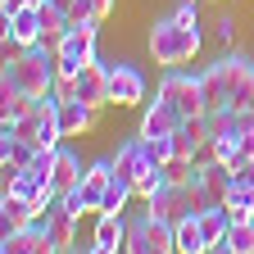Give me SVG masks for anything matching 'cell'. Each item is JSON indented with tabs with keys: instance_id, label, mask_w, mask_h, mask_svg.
Instances as JSON below:
<instances>
[{
	"instance_id": "52a82bcc",
	"label": "cell",
	"mask_w": 254,
	"mask_h": 254,
	"mask_svg": "<svg viewBox=\"0 0 254 254\" xmlns=\"http://www.w3.org/2000/svg\"><path fill=\"white\" fill-rule=\"evenodd\" d=\"M159 95L182 109V118H200L209 114L204 105V86H200V73H182V68H164V82H159Z\"/></svg>"
},
{
	"instance_id": "d4e9b609",
	"label": "cell",
	"mask_w": 254,
	"mask_h": 254,
	"mask_svg": "<svg viewBox=\"0 0 254 254\" xmlns=\"http://www.w3.org/2000/svg\"><path fill=\"white\" fill-rule=\"evenodd\" d=\"M109 9H114V0H68V18L73 23H82V18H109Z\"/></svg>"
},
{
	"instance_id": "1f68e13d",
	"label": "cell",
	"mask_w": 254,
	"mask_h": 254,
	"mask_svg": "<svg viewBox=\"0 0 254 254\" xmlns=\"http://www.w3.org/2000/svg\"><path fill=\"white\" fill-rule=\"evenodd\" d=\"M32 5H41V0H0V14H18V9H32Z\"/></svg>"
},
{
	"instance_id": "ffe728a7",
	"label": "cell",
	"mask_w": 254,
	"mask_h": 254,
	"mask_svg": "<svg viewBox=\"0 0 254 254\" xmlns=\"http://www.w3.org/2000/svg\"><path fill=\"white\" fill-rule=\"evenodd\" d=\"M200 232H204V245L218 250L222 236L232 232V213H227V204H209V209L200 213Z\"/></svg>"
},
{
	"instance_id": "603a6c76",
	"label": "cell",
	"mask_w": 254,
	"mask_h": 254,
	"mask_svg": "<svg viewBox=\"0 0 254 254\" xmlns=\"http://www.w3.org/2000/svg\"><path fill=\"white\" fill-rule=\"evenodd\" d=\"M132 195H136V186L127 182V177H118V173H114V177H109V186H105V200H100V209H109V213H123Z\"/></svg>"
},
{
	"instance_id": "d6a6232c",
	"label": "cell",
	"mask_w": 254,
	"mask_h": 254,
	"mask_svg": "<svg viewBox=\"0 0 254 254\" xmlns=\"http://www.w3.org/2000/svg\"><path fill=\"white\" fill-rule=\"evenodd\" d=\"M59 5H68V0H59Z\"/></svg>"
},
{
	"instance_id": "7c38bea8",
	"label": "cell",
	"mask_w": 254,
	"mask_h": 254,
	"mask_svg": "<svg viewBox=\"0 0 254 254\" xmlns=\"http://www.w3.org/2000/svg\"><path fill=\"white\" fill-rule=\"evenodd\" d=\"M127 245V218L123 213H109V209H100L95 213V232H91V254H114V250H123Z\"/></svg>"
},
{
	"instance_id": "ba28073f",
	"label": "cell",
	"mask_w": 254,
	"mask_h": 254,
	"mask_svg": "<svg viewBox=\"0 0 254 254\" xmlns=\"http://www.w3.org/2000/svg\"><path fill=\"white\" fill-rule=\"evenodd\" d=\"M64 95H77V100H86V105H95V109H105L109 105V64H100V59H91L86 68L68 82V86H59Z\"/></svg>"
},
{
	"instance_id": "ac0fdd59",
	"label": "cell",
	"mask_w": 254,
	"mask_h": 254,
	"mask_svg": "<svg viewBox=\"0 0 254 254\" xmlns=\"http://www.w3.org/2000/svg\"><path fill=\"white\" fill-rule=\"evenodd\" d=\"M41 213H46V209H41L37 200L5 190V200H0V227H23V222H37Z\"/></svg>"
},
{
	"instance_id": "2e32d148",
	"label": "cell",
	"mask_w": 254,
	"mask_h": 254,
	"mask_svg": "<svg viewBox=\"0 0 254 254\" xmlns=\"http://www.w3.org/2000/svg\"><path fill=\"white\" fill-rule=\"evenodd\" d=\"M68 27H73L68 5H59V0H41V41L50 50H59V41L68 37Z\"/></svg>"
},
{
	"instance_id": "7402d4cb",
	"label": "cell",
	"mask_w": 254,
	"mask_h": 254,
	"mask_svg": "<svg viewBox=\"0 0 254 254\" xmlns=\"http://www.w3.org/2000/svg\"><path fill=\"white\" fill-rule=\"evenodd\" d=\"M204 232H200V213L177 218V254H204Z\"/></svg>"
},
{
	"instance_id": "9c48e42d",
	"label": "cell",
	"mask_w": 254,
	"mask_h": 254,
	"mask_svg": "<svg viewBox=\"0 0 254 254\" xmlns=\"http://www.w3.org/2000/svg\"><path fill=\"white\" fill-rule=\"evenodd\" d=\"M109 105H145V73L136 64H109Z\"/></svg>"
},
{
	"instance_id": "f1b7e54d",
	"label": "cell",
	"mask_w": 254,
	"mask_h": 254,
	"mask_svg": "<svg viewBox=\"0 0 254 254\" xmlns=\"http://www.w3.org/2000/svg\"><path fill=\"white\" fill-rule=\"evenodd\" d=\"M245 159H254V127H245V132L236 136V150H232V168L245 164Z\"/></svg>"
},
{
	"instance_id": "f546056e",
	"label": "cell",
	"mask_w": 254,
	"mask_h": 254,
	"mask_svg": "<svg viewBox=\"0 0 254 254\" xmlns=\"http://www.w3.org/2000/svg\"><path fill=\"white\" fill-rule=\"evenodd\" d=\"M213 41H218V46H232V41H236V18H232V14H222V18L213 23Z\"/></svg>"
},
{
	"instance_id": "44dd1931",
	"label": "cell",
	"mask_w": 254,
	"mask_h": 254,
	"mask_svg": "<svg viewBox=\"0 0 254 254\" xmlns=\"http://www.w3.org/2000/svg\"><path fill=\"white\" fill-rule=\"evenodd\" d=\"M218 254H254V218H241V222H232V232L222 236Z\"/></svg>"
},
{
	"instance_id": "4dcf8cb0",
	"label": "cell",
	"mask_w": 254,
	"mask_h": 254,
	"mask_svg": "<svg viewBox=\"0 0 254 254\" xmlns=\"http://www.w3.org/2000/svg\"><path fill=\"white\" fill-rule=\"evenodd\" d=\"M232 182H241V186H254V159H245V164H236V168H232Z\"/></svg>"
},
{
	"instance_id": "e0dca14e",
	"label": "cell",
	"mask_w": 254,
	"mask_h": 254,
	"mask_svg": "<svg viewBox=\"0 0 254 254\" xmlns=\"http://www.w3.org/2000/svg\"><path fill=\"white\" fill-rule=\"evenodd\" d=\"M195 177H200V186H204L209 204H227V190H232V164L213 159V164H200V168H195Z\"/></svg>"
},
{
	"instance_id": "9a60e30c",
	"label": "cell",
	"mask_w": 254,
	"mask_h": 254,
	"mask_svg": "<svg viewBox=\"0 0 254 254\" xmlns=\"http://www.w3.org/2000/svg\"><path fill=\"white\" fill-rule=\"evenodd\" d=\"M41 222H46V232H50L55 250H73V241H77V213L64 204V200H55V204L41 213Z\"/></svg>"
},
{
	"instance_id": "cb8c5ba5",
	"label": "cell",
	"mask_w": 254,
	"mask_h": 254,
	"mask_svg": "<svg viewBox=\"0 0 254 254\" xmlns=\"http://www.w3.org/2000/svg\"><path fill=\"white\" fill-rule=\"evenodd\" d=\"M227 213H232V222H241V218H254V186H241V182H232V190H227Z\"/></svg>"
},
{
	"instance_id": "8992f818",
	"label": "cell",
	"mask_w": 254,
	"mask_h": 254,
	"mask_svg": "<svg viewBox=\"0 0 254 254\" xmlns=\"http://www.w3.org/2000/svg\"><path fill=\"white\" fill-rule=\"evenodd\" d=\"M109 177H114V159H91V164H86V173H82V182H77L73 190H64L59 200L68 204L77 218H82V213H100V200H105Z\"/></svg>"
},
{
	"instance_id": "277c9868",
	"label": "cell",
	"mask_w": 254,
	"mask_h": 254,
	"mask_svg": "<svg viewBox=\"0 0 254 254\" xmlns=\"http://www.w3.org/2000/svg\"><path fill=\"white\" fill-rule=\"evenodd\" d=\"M95 41H100V18H82L68 27V37L55 50V68H59V86H68L86 64L95 59Z\"/></svg>"
},
{
	"instance_id": "4316f807",
	"label": "cell",
	"mask_w": 254,
	"mask_h": 254,
	"mask_svg": "<svg viewBox=\"0 0 254 254\" xmlns=\"http://www.w3.org/2000/svg\"><path fill=\"white\" fill-rule=\"evenodd\" d=\"M32 105H37V100H32V95L27 91H18V95H5V100H0V118H5V123H18Z\"/></svg>"
},
{
	"instance_id": "5b68a950",
	"label": "cell",
	"mask_w": 254,
	"mask_h": 254,
	"mask_svg": "<svg viewBox=\"0 0 254 254\" xmlns=\"http://www.w3.org/2000/svg\"><path fill=\"white\" fill-rule=\"evenodd\" d=\"M132 254H173L177 250V222L173 218H159V213H136L127 218V245Z\"/></svg>"
},
{
	"instance_id": "6da1fadb",
	"label": "cell",
	"mask_w": 254,
	"mask_h": 254,
	"mask_svg": "<svg viewBox=\"0 0 254 254\" xmlns=\"http://www.w3.org/2000/svg\"><path fill=\"white\" fill-rule=\"evenodd\" d=\"M204 105L209 109H250L254 95V59L250 55H222L200 73Z\"/></svg>"
},
{
	"instance_id": "30bf717a",
	"label": "cell",
	"mask_w": 254,
	"mask_h": 254,
	"mask_svg": "<svg viewBox=\"0 0 254 254\" xmlns=\"http://www.w3.org/2000/svg\"><path fill=\"white\" fill-rule=\"evenodd\" d=\"M0 250L5 254H55V241L46 232V222H23V227H5L0 236Z\"/></svg>"
},
{
	"instance_id": "8fae6325",
	"label": "cell",
	"mask_w": 254,
	"mask_h": 254,
	"mask_svg": "<svg viewBox=\"0 0 254 254\" xmlns=\"http://www.w3.org/2000/svg\"><path fill=\"white\" fill-rule=\"evenodd\" d=\"M182 127V109L168 100V95H154L145 100V114H141V136H173Z\"/></svg>"
},
{
	"instance_id": "4fadbf2b",
	"label": "cell",
	"mask_w": 254,
	"mask_h": 254,
	"mask_svg": "<svg viewBox=\"0 0 254 254\" xmlns=\"http://www.w3.org/2000/svg\"><path fill=\"white\" fill-rule=\"evenodd\" d=\"M109 159H114V173H118V177H127L132 186H136V177L154 164V159H150V145H145V136H141V132H136V136H127V141L118 145V154H109Z\"/></svg>"
},
{
	"instance_id": "d6986e66",
	"label": "cell",
	"mask_w": 254,
	"mask_h": 254,
	"mask_svg": "<svg viewBox=\"0 0 254 254\" xmlns=\"http://www.w3.org/2000/svg\"><path fill=\"white\" fill-rule=\"evenodd\" d=\"M82 173H86V168H82V159H77L68 145H59V150H55V173H50V186L64 195V190H73V186L82 182Z\"/></svg>"
},
{
	"instance_id": "3957f363",
	"label": "cell",
	"mask_w": 254,
	"mask_h": 254,
	"mask_svg": "<svg viewBox=\"0 0 254 254\" xmlns=\"http://www.w3.org/2000/svg\"><path fill=\"white\" fill-rule=\"evenodd\" d=\"M0 68H9V73H14V82H18V91H27L32 100H41V95H50V91L59 86L55 50H50L46 41H37V46H23V50H9Z\"/></svg>"
},
{
	"instance_id": "83f0119b",
	"label": "cell",
	"mask_w": 254,
	"mask_h": 254,
	"mask_svg": "<svg viewBox=\"0 0 254 254\" xmlns=\"http://www.w3.org/2000/svg\"><path fill=\"white\" fill-rule=\"evenodd\" d=\"M145 145H150V159L154 164H173V136H145Z\"/></svg>"
},
{
	"instance_id": "484cf974",
	"label": "cell",
	"mask_w": 254,
	"mask_h": 254,
	"mask_svg": "<svg viewBox=\"0 0 254 254\" xmlns=\"http://www.w3.org/2000/svg\"><path fill=\"white\" fill-rule=\"evenodd\" d=\"M168 177H173V173H168V164H150V168L136 177V195H141V200H150V195H154V190L164 186Z\"/></svg>"
},
{
	"instance_id": "7a4b0ae2",
	"label": "cell",
	"mask_w": 254,
	"mask_h": 254,
	"mask_svg": "<svg viewBox=\"0 0 254 254\" xmlns=\"http://www.w3.org/2000/svg\"><path fill=\"white\" fill-rule=\"evenodd\" d=\"M145 46H150V55H154L159 68H182V64H190V59L200 55L204 32H200V23H195V27H186V23H177L173 14H164V18H154V23H150Z\"/></svg>"
},
{
	"instance_id": "5bb4252c",
	"label": "cell",
	"mask_w": 254,
	"mask_h": 254,
	"mask_svg": "<svg viewBox=\"0 0 254 254\" xmlns=\"http://www.w3.org/2000/svg\"><path fill=\"white\" fill-rule=\"evenodd\" d=\"M95 105H86V100H77V95H64L59 91V127H64V136H82V132H91L95 127Z\"/></svg>"
}]
</instances>
